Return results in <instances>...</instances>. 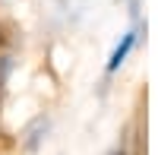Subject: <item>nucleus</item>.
<instances>
[{
    "label": "nucleus",
    "mask_w": 158,
    "mask_h": 155,
    "mask_svg": "<svg viewBox=\"0 0 158 155\" xmlns=\"http://www.w3.org/2000/svg\"><path fill=\"white\" fill-rule=\"evenodd\" d=\"M117 155H123V152H117Z\"/></svg>",
    "instance_id": "nucleus-3"
},
{
    "label": "nucleus",
    "mask_w": 158,
    "mask_h": 155,
    "mask_svg": "<svg viewBox=\"0 0 158 155\" xmlns=\"http://www.w3.org/2000/svg\"><path fill=\"white\" fill-rule=\"evenodd\" d=\"M127 3H130V10H136V6H139V0H127Z\"/></svg>",
    "instance_id": "nucleus-2"
},
{
    "label": "nucleus",
    "mask_w": 158,
    "mask_h": 155,
    "mask_svg": "<svg viewBox=\"0 0 158 155\" xmlns=\"http://www.w3.org/2000/svg\"><path fill=\"white\" fill-rule=\"evenodd\" d=\"M133 44H136V32H127V35H123V41L114 48V54H111V60H108V73H114V70L127 60V54L133 51Z\"/></svg>",
    "instance_id": "nucleus-1"
}]
</instances>
